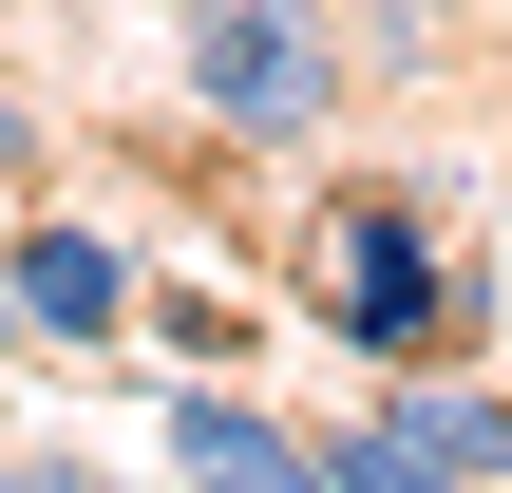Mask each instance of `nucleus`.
<instances>
[{
  "label": "nucleus",
  "mask_w": 512,
  "mask_h": 493,
  "mask_svg": "<svg viewBox=\"0 0 512 493\" xmlns=\"http://www.w3.org/2000/svg\"><path fill=\"white\" fill-rule=\"evenodd\" d=\"M133 323H152V342H171V361H209V380H247V361H266V323H247V304H228V285H171V266H152V285H133Z\"/></svg>",
  "instance_id": "nucleus-6"
},
{
  "label": "nucleus",
  "mask_w": 512,
  "mask_h": 493,
  "mask_svg": "<svg viewBox=\"0 0 512 493\" xmlns=\"http://www.w3.org/2000/svg\"><path fill=\"white\" fill-rule=\"evenodd\" d=\"M133 228H95V209H19L0 228V304H19V342H57V361H114L133 342Z\"/></svg>",
  "instance_id": "nucleus-4"
},
{
  "label": "nucleus",
  "mask_w": 512,
  "mask_h": 493,
  "mask_svg": "<svg viewBox=\"0 0 512 493\" xmlns=\"http://www.w3.org/2000/svg\"><path fill=\"white\" fill-rule=\"evenodd\" d=\"M0 361H19V304H0Z\"/></svg>",
  "instance_id": "nucleus-9"
},
{
  "label": "nucleus",
  "mask_w": 512,
  "mask_h": 493,
  "mask_svg": "<svg viewBox=\"0 0 512 493\" xmlns=\"http://www.w3.org/2000/svg\"><path fill=\"white\" fill-rule=\"evenodd\" d=\"M152 456H171V475H209V493H304V418H266L247 380H209V361H190V380L152 399Z\"/></svg>",
  "instance_id": "nucleus-5"
},
{
  "label": "nucleus",
  "mask_w": 512,
  "mask_h": 493,
  "mask_svg": "<svg viewBox=\"0 0 512 493\" xmlns=\"http://www.w3.org/2000/svg\"><path fill=\"white\" fill-rule=\"evenodd\" d=\"M171 76L228 152H323L361 95V38H342V0H171Z\"/></svg>",
  "instance_id": "nucleus-2"
},
{
  "label": "nucleus",
  "mask_w": 512,
  "mask_h": 493,
  "mask_svg": "<svg viewBox=\"0 0 512 493\" xmlns=\"http://www.w3.org/2000/svg\"><path fill=\"white\" fill-rule=\"evenodd\" d=\"M361 19H380V38H361L380 76H437V57H456V0H361Z\"/></svg>",
  "instance_id": "nucleus-7"
},
{
  "label": "nucleus",
  "mask_w": 512,
  "mask_h": 493,
  "mask_svg": "<svg viewBox=\"0 0 512 493\" xmlns=\"http://www.w3.org/2000/svg\"><path fill=\"white\" fill-rule=\"evenodd\" d=\"M304 323L380 380V361H475L494 342V247L456 209V171H361L304 209Z\"/></svg>",
  "instance_id": "nucleus-1"
},
{
  "label": "nucleus",
  "mask_w": 512,
  "mask_h": 493,
  "mask_svg": "<svg viewBox=\"0 0 512 493\" xmlns=\"http://www.w3.org/2000/svg\"><path fill=\"white\" fill-rule=\"evenodd\" d=\"M512 475V380L475 361H380L361 418H304V493H494Z\"/></svg>",
  "instance_id": "nucleus-3"
},
{
  "label": "nucleus",
  "mask_w": 512,
  "mask_h": 493,
  "mask_svg": "<svg viewBox=\"0 0 512 493\" xmlns=\"http://www.w3.org/2000/svg\"><path fill=\"white\" fill-rule=\"evenodd\" d=\"M38 171H57V133H38V95L0 76V190H38Z\"/></svg>",
  "instance_id": "nucleus-8"
}]
</instances>
